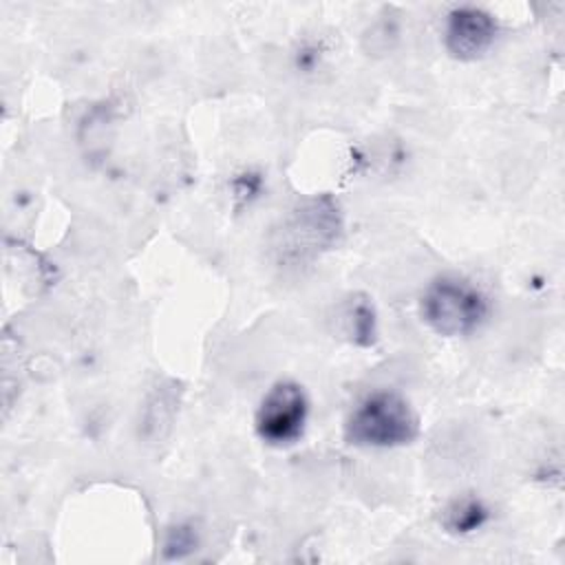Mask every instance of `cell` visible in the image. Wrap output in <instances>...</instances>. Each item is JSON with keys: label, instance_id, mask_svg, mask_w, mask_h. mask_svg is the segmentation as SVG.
Instances as JSON below:
<instances>
[{"label": "cell", "instance_id": "1", "mask_svg": "<svg viewBox=\"0 0 565 565\" xmlns=\"http://www.w3.org/2000/svg\"><path fill=\"white\" fill-rule=\"evenodd\" d=\"M344 232L340 205L333 196L320 194L298 203L280 227L274 230L271 252L280 267H305L333 249Z\"/></svg>", "mask_w": 565, "mask_h": 565}, {"label": "cell", "instance_id": "2", "mask_svg": "<svg viewBox=\"0 0 565 565\" xmlns=\"http://www.w3.org/2000/svg\"><path fill=\"white\" fill-rule=\"evenodd\" d=\"M492 313V300L481 285L461 274H439L422 291L419 316L444 338L477 333Z\"/></svg>", "mask_w": 565, "mask_h": 565}, {"label": "cell", "instance_id": "3", "mask_svg": "<svg viewBox=\"0 0 565 565\" xmlns=\"http://www.w3.org/2000/svg\"><path fill=\"white\" fill-rule=\"evenodd\" d=\"M419 435V417L411 402L393 391L366 393L344 419V439L358 448H399Z\"/></svg>", "mask_w": 565, "mask_h": 565}, {"label": "cell", "instance_id": "4", "mask_svg": "<svg viewBox=\"0 0 565 565\" xmlns=\"http://www.w3.org/2000/svg\"><path fill=\"white\" fill-rule=\"evenodd\" d=\"M309 422L307 391L294 380H278L263 395L254 428L263 444L274 448L294 446L302 439Z\"/></svg>", "mask_w": 565, "mask_h": 565}, {"label": "cell", "instance_id": "5", "mask_svg": "<svg viewBox=\"0 0 565 565\" xmlns=\"http://www.w3.org/2000/svg\"><path fill=\"white\" fill-rule=\"evenodd\" d=\"M499 38V24L492 13L479 7H455L444 22V46L459 62L483 57Z\"/></svg>", "mask_w": 565, "mask_h": 565}, {"label": "cell", "instance_id": "6", "mask_svg": "<svg viewBox=\"0 0 565 565\" xmlns=\"http://www.w3.org/2000/svg\"><path fill=\"white\" fill-rule=\"evenodd\" d=\"M335 322L340 333L355 347L369 349L377 342V311L366 294H349L335 311Z\"/></svg>", "mask_w": 565, "mask_h": 565}, {"label": "cell", "instance_id": "7", "mask_svg": "<svg viewBox=\"0 0 565 565\" xmlns=\"http://www.w3.org/2000/svg\"><path fill=\"white\" fill-rule=\"evenodd\" d=\"M490 505L477 494H461L441 510V527L455 536H468L479 532L490 521Z\"/></svg>", "mask_w": 565, "mask_h": 565}, {"label": "cell", "instance_id": "8", "mask_svg": "<svg viewBox=\"0 0 565 565\" xmlns=\"http://www.w3.org/2000/svg\"><path fill=\"white\" fill-rule=\"evenodd\" d=\"M327 55H329V46L324 44L322 38H318V40L307 38V40L298 42L291 53L294 71L300 75H316L324 66Z\"/></svg>", "mask_w": 565, "mask_h": 565}, {"label": "cell", "instance_id": "9", "mask_svg": "<svg viewBox=\"0 0 565 565\" xmlns=\"http://www.w3.org/2000/svg\"><path fill=\"white\" fill-rule=\"evenodd\" d=\"M260 190H263V177L258 172L245 170V172L236 174L232 179V196H234L236 210L256 201L260 196Z\"/></svg>", "mask_w": 565, "mask_h": 565}, {"label": "cell", "instance_id": "10", "mask_svg": "<svg viewBox=\"0 0 565 565\" xmlns=\"http://www.w3.org/2000/svg\"><path fill=\"white\" fill-rule=\"evenodd\" d=\"M194 547H196V534H194L192 527H188V525H177V527L170 530L168 541H166V552H168V556L179 558V556L192 552Z\"/></svg>", "mask_w": 565, "mask_h": 565}, {"label": "cell", "instance_id": "11", "mask_svg": "<svg viewBox=\"0 0 565 565\" xmlns=\"http://www.w3.org/2000/svg\"><path fill=\"white\" fill-rule=\"evenodd\" d=\"M397 35H399L397 24H393L388 20H380V22H375L371 26L366 40H371V49L373 51H382L384 53V51H388L393 46V40H397Z\"/></svg>", "mask_w": 565, "mask_h": 565}]
</instances>
